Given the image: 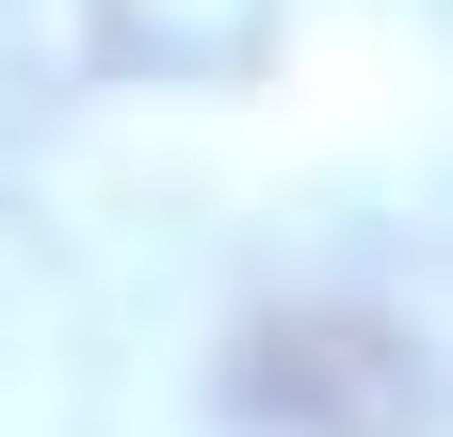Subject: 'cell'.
I'll list each match as a JSON object with an SVG mask.
<instances>
[]
</instances>
